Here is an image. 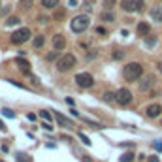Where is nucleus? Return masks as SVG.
Returning a JSON list of instances; mask_svg holds the SVG:
<instances>
[{"instance_id":"31","label":"nucleus","mask_w":162,"mask_h":162,"mask_svg":"<svg viewBox=\"0 0 162 162\" xmlns=\"http://www.w3.org/2000/svg\"><path fill=\"white\" fill-rule=\"evenodd\" d=\"M153 147H154L157 151H162V143H160V142H154V143H153Z\"/></svg>"},{"instance_id":"15","label":"nucleus","mask_w":162,"mask_h":162,"mask_svg":"<svg viewBox=\"0 0 162 162\" xmlns=\"http://www.w3.org/2000/svg\"><path fill=\"white\" fill-rule=\"evenodd\" d=\"M59 2H60V0H41V6L47 8V10H53V8H57V6H59Z\"/></svg>"},{"instance_id":"22","label":"nucleus","mask_w":162,"mask_h":162,"mask_svg":"<svg viewBox=\"0 0 162 162\" xmlns=\"http://www.w3.org/2000/svg\"><path fill=\"white\" fill-rule=\"evenodd\" d=\"M154 44H157V38L154 36H145V45L147 47H153Z\"/></svg>"},{"instance_id":"20","label":"nucleus","mask_w":162,"mask_h":162,"mask_svg":"<svg viewBox=\"0 0 162 162\" xmlns=\"http://www.w3.org/2000/svg\"><path fill=\"white\" fill-rule=\"evenodd\" d=\"M32 44H34V47H41V45L45 44V38H44V36H36Z\"/></svg>"},{"instance_id":"9","label":"nucleus","mask_w":162,"mask_h":162,"mask_svg":"<svg viewBox=\"0 0 162 162\" xmlns=\"http://www.w3.org/2000/svg\"><path fill=\"white\" fill-rule=\"evenodd\" d=\"M149 15L153 21H157V23H162V6H153Z\"/></svg>"},{"instance_id":"37","label":"nucleus","mask_w":162,"mask_h":162,"mask_svg":"<svg viewBox=\"0 0 162 162\" xmlns=\"http://www.w3.org/2000/svg\"><path fill=\"white\" fill-rule=\"evenodd\" d=\"M94 57H96V53H94V51H93V53H87V59H94Z\"/></svg>"},{"instance_id":"30","label":"nucleus","mask_w":162,"mask_h":162,"mask_svg":"<svg viewBox=\"0 0 162 162\" xmlns=\"http://www.w3.org/2000/svg\"><path fill=\"white\" fill-rule=\"evenodd\" d=\"M62 17H64V10H59L55 13V19H62Z\"/></svg>"},{"instance_id":"23","label":"nucleus","mask_w":162,"mask_h":162,"mask_svg":"<svg viewBox=\"0 0 162 162\" xmlns=\"http://www.w3.org/2000/svg\"><path fill=\"white\" fill-rule=\"evenodd\" d=\"M2 115H4V117H8V119H13V117H15V111H11V109H8V108H4V109H2Z\"/></svg>"},{"instance_id":"32","label":"nucleus","mask_w":162,"mask_h":162,"mask_svg":"<svg viewBox=\"0 0 162 162\" xmlns=\"http://www.w3.org/2000/svg\"><path fill=\"white\" fill-rule=\"evenodd\" d=\"M44 128H45L47 132H51V130H53V126H51V123H44Z\"/></svg>"},{"instance_id":"5","label":"nucleus","mask_w":162,"mask_h":162,"mask_svg":"<svg viewBox=\"0 0 162 162\" xmlns=\"http://www.w3.org/2000/svg\"><path fill=\"white\" fill-rule=\"evenodd\" d=\"M29 38H30V29H19L11 34V44L21 45L25 41H29Z\"/></svg>"},{"instance_id":"41","label":"nucleus","mask_w":162,"mask_h":162,"mask_svg":"<svg viewBox=\"0 0 162 162\" xmlns=\"http://www.w3.org/2000/svg\"><path fill=\"white\" fill-rule=\"evenodd\" d=\"M83 162H93L90 158H87V157H83Z\"/></svg>"},{"instance_id":"38","label":"nucleus","mask_w":162,"mask_h":162,"mask_svg":"<svg viewBox=\"0 0 162 162\" xmlns=\"http://www.w3.org/2000/svg\"><path fill=\"white\" fill-rule=\"evenodd\" d=\"M70 113H72V115H74V117H79V113H77V111H75V109H74V108H72V109H70Z\"/></svg>"},{"instance_id":"10","label":"nucleus","mask_w":162,"mask_h":162,"mask_svg":"<svg viewBox=\"0 0 162 162\" xmlns=\"http://www.w3.org/2000/svg\"><path fill=\"white\" fill-rule=\"evenodd\" d=\"M15 64L19 66V70H21V72H23V74H26V75H29L30 74V62L29 60H25V59H15Z\"/></svg>"},{"instance_id":"14","label":"nucleus","mask_w":162,"mask_h":162,"mask_svg":"<svg viewBox=\"0 0 162 162\" xmlns=\"http://www.w3.org/2000/svg\"><path fill=\"white\" fill-rule=\"evenodd\" d=\"M55 119H57V121H59V124H62V126H72L70 119H66L62 113H55Z\"/></svg>"},{"instance_id":"33","label":"nucleus","mask_w":162,"mask_h":162,"mask_svg":"<svg viewBox=\"0 0 162 162\" xmlns=\"http://www.w3.org/2000/svg\"><path fill=\"white\" fill-rule=\"evenodd\" d=\"M26 119H29V121H36V115H34V113H29V115H26Z\"/></svg>"},{"instance_id":"29","label":"nucleus","mask_w":162,"mask_h":162,"mask_svg":"<svg viewBox=\"0 0 162 162\" xmlns=\"http://www.w3.org/2000/svg\"><path fill=\"white\" fill-rule=\"evenodd\" d=\"M96 32L100 36H108V29H104V26H96Z\"/></svg>"},{"instance_id":"8","label":"nucleus","mask_w":162,"mask_h":162,"mask_svg":"<svg viewBox=\"0 0 162 162\" xmlns=\"http://www.w3.org/2000/svg\"><path fill=\"white\" fill-rule=\"evenodd\" d=\"M53 47L57 49V51H62V49L66 47V40H64L62 34H55L53 36Z\"/></svg>"},{"instance_id":"1","label":"nucleus","mask_w":162,"mask_h":162,"mask_svg":"<svg viewBox=\"0 0 162 162\" xmlns=\"http://www.w3.org/2000/svg\"><path fill=\"white\" fill-rule=\"evenodd\" d=\"M142 74H143V66L139 62H128L123 70V75L126 81H138L142 77Z\"/></svg>"},{"instance_id":"4","label":"nucleus","mask_w":162,"mask_h":162,"mask_svg":"<svg viewBox=\"0 0 162 162\" xmlns=\"http://www.w3.org/2000/svg\"><path fill=\"white\" fill-rule=\"evenodd\" d=\"M121 8H123L126 13L142 11V10H143V0H121Z\"/></svg>"},{"instance_id":"7","label":"nucleus","mask_w":162,"mask_h":162,"mask_svg":"<svg viewBox=\"0 0 162 162\" xmlns=\"http://www.w3.org/2000/svg\"><path fill=\"white\" fill-rule=\"evenodd\" d=\"M115 102H119L121 105H128L132 102V93L128 89H119L115 93Z\"/></svg>"},{"instance_id":"13","label":"nucleus","mask_w":162,"mask_h":162,"mask_svg":"<svg viewBox=\"0 0 162 162\" xmlns=\"http://www.w3.org/2000/svg\"><path fill=\"white\" fill-rule=\"evenodd\" d=\"M153 83H154V77H153V75H147L145 79L139 83V89H142V90H147V89L153 87Z\"/></svg>"},{"instance_id":"24","label":"nucleus","mask_w":162,"mask_h":162,"mask_svg":"<svg viewBox=\"0 0 162 162\" xmlns=\"http://www.w3.org/2000/svg\"><path fill=\"white\" fill-rule=\"evenodd\" d=\"M17 162H32V160H30V157H26L25 153H19L17 154Z\"/></svg>"},{"instance_id":"12","label":"nucleus","mask_w":162,"mask_h":162,"mask_svg":"<svg viewBox=\"0 0 162 162\" xmlns=\"http://www.w3.org/2000/svg\"><path fill=\"white\" fill-rule=\"evenodd\" d=\"M138 36H149V32H151V29H149V25H147V23H143V21H142V23H138Z\"/></svg>"},{"instance_id":"2","label":"nucleus","mask_w":162,"mask_h":162,"mask_svg":"<svg viewBox=\"0 0 162 162\" xmlns=\"http://www.w3.org/2000/svg\"><path fill=\"white\" fill-rule=\"evenodd\" d=\"M89 25H90V17L89 15H77L72 19V23H70V29H72V32L75 34H81V32H85L89 29Z\"/></svg>"},{"instance_id":"36","label":"nucleus","mask_w":162,"mask_h":162,"mask_svg":"<svg viewBox=\"0 0 162 162\" xmlns=\"http://www.w3.org/2000/svg\"><path fill=\"white\" fill-rule=\"evenodd\" d=\"M55 57H57V53H49V55H47V59H49V60H53Z\"/></svg>"},{"instance_id":"3","label":"nucleus","mask_w":162,"mask_h":162,"mask_svg":"<svg viewBox=\"0 0 162 162\" xmlns=\"http://www.w3.org/2000/svg\"><path fill=\"white\" fill-rule=\"evenodd\" d=\"M75 62H77V59L74 57V55L66 53V55H62V57L57 60V70L59 72H68V70H72L75 66Z\"/></svg>"},{"instance_id":"39","label":"nucleus","mask_w":162,"mask_h":162,"mask_svg":"<svg viewBox=\"0 0 162 162\" xmlns=\"http://www.w3.org/2000/svg\"><path fill=\"white\" fill-rule=\"evenodd\" d=\"M149 162H158V157H149Z\"/></svg>"},{"instance_id":"42","label":"nucleus","mask_w":162,"mask_h":162,"mask_svg":"<svg viewBox=\"0 0 162 162\" xmlns=\"http://www.w3.org/2000/svg\"><path fill=\"white\" fill-rule=\"evenodd\" d=\"M158 70H160V72H162V64H158Z\"/></svg>"},{"instance_id":"17","label":"nucleus","mask_w":162,"mask_h":162,"mask_svg":"<svg viewBox=\"0 0 162 162\" xmlns=\"http://www.w3.org/2000/svg\"><path fill=\"white\" fill-rule=\"evenodd\" d=\"M119 162H134V153H132V151H128V153L121 154V158H119Z\"/></svg>"},{"instance_id":"43","label":"nucleus","mask_w":162,"mask_h":162,"mask_svg":"<svg viewBox=\"0 0 162 162\" xmlns=\"http://www.w3.org/2000/svg\"><path fill=\"white\" fill-rule=\"evenodd\" d=\"M0 162H4V160H0Z\"/></svg>"},{"instance_id":"40","label":"nucleus","mask_w":162,"mask_h":162,"mask_svg":"<svg viewBox=\"0 0 162 162\" xmlns=\"http://www.w3.org/2000/svg\"><path fill=\"white\" fill-rule=\"evenodd\" d=\"M0 130H2V132L6 130V126H4V123H2V121H0Z\"/></svg>"},{"instance_id":"28","label":"nucleus","mask_w":162,"mask_h":162,"mask_svg":"<svg viewBox=\"0 0 162 162\" xmlns=\"http://www.w3.org/2000/svg\"><path fill=\"white\" fill-rule=\"evenodd\" d=\"M123 57H124V53H123V51H121V49H117V51H115V53H113V59H115V60H121V59H123Z\"/></svg>"},{"instance_id":"35","label":"nucleus","mask_w":162,"mask_h":162,"mask_svg":"<svg viewBox=\"0 0 162 162\" xmlns=\"http://www.w3.org/2000/svg\"><path fill=\"white\" fill-rule=\"evenodd\" d=\"M68 6H72V8H75V6H77V0H70V2H68Z\"/></svg>"},{"instance_id":"19","label":"nucleus","mask_w":162,"mask_h":162,"mask_svg":"<svg viewBox=\"0 0 162 162\" xmlns=\"http://www.w3.org/2000/svg\"><path fill=\"white\" fill-rule=\"evenodd\" d=\"M102 100H104V102H108V104H113V102H115V94L108 90V93H104V94H102Z\"/></svg>"},{"instance_id":"34","label":"nucleus","mask_w":162,"mask_h":162,"mask_svg":"<svg viewBox=\"0 0 162 162\" xmlns=\"http://www.w3.org/2000/svg\"><path fill=\"white\" fill-rule=\"evenodd\" d=\"M38 21H40V23H47V17H45V15H40Z\"/></svg>"},{"instance_id":"25","label":"nucleus","mask_w":162,"mask_h":162,"mask_svg":"<svg viewBox=\"0 0 162 162\" xmlns=\"http://www.w3.org/2000/svg\"><path fill=\"white\" fill-rule=\"evenodd\" d=\"M77 136L81 138V142L85 143V145H90V139H89V138H87V136H85V134H83V132H77Z\"/></svg>"},{"instance_id":"18","label":"nucleus","mask_w":162,"mask_h":162,"mask_svg":"<svg viewBox=\"0 0 162 162\" xmlns=\"http://www.w3.org/2000/svg\"><path fill=\"white\" fill-rule=\"evenodd\" d=\"M19 8L25 10V11H29L32 8V0H19Z\"/></svg>"},{"instance_id":"26","label":"nucleus","mask_w":162,"mask_h":162,"mask_svg":"<svg viewBox=\"0 0 162 162\" xmlns=\"http://www.w3.org/2000/svg\"><path fill=\"white\" fill-rule=\"evenodd\" d=\"M40 117H41V119H45V123L51 121V113H49V111H40Z\"/></svg>"},{"instance_id":"21","label":"nucleus","mask_w":162,"mask_h":162,"mask_svg":"<svg viewBox=\"0 0 162 162\" xmlns=\"http://www.w3.org/2000/svg\"><path fill=\"white\" fill-rule=\"evenodd\" d=\"M13 25H19V17H8L6 19V26H13Z\"/></svg>"},{"instance_id":"6","label":"nucleus","mask_w":162,"mask_h":162,"mask_svg":"<svg viewBox=\"0 0 162 162\" xmlns=\"http://www.w3.org/2000/svg\"><path fill=\"white\" fill-rule=\"evenodd\" d=\"M75 83H77V87H81V89H89V87H93V75L87 74V72H81V74H77L75 75Z\"/></svg>"},{"instance_id":"11","label":"nucleus","mask_w":162,"mask_h":162,"mask_svg":"<svg viewBox=\"0 0 162 162\" xmlns=\"http://www.w3.org/2000/svg\"><path fill=\"white\" fill-rule=\"evenodd\" d=\"M160 111H162V105H158V104H153V105H149V108L145 109V113H147V117L154 119V117H158V115H160Z\"/></svg>"},{"instance_id":"27","label":"nucleus","mask_w":162,"mask_h":162,"mask_svg":"<svg viewBox=\"0 0 162 162\" xmlns=\"http://www.w3.org/2000/svg\"><path fill=\"white\" fill-rule=\"evenodd\" d=\"M115 2L117 0H104V6H105V10H111L115 6Z\"/></svg>"},{"instance_id":"16","label":"nucleus","mask_w":162,"mask_h":162,"mask_svg":"<svg viewBox=\"0 0 162 162\" xmlns=\"http://www.w3.org/2000/svg\"><path fill=\"white\" fill-rule=\"evenodd\" d=\"M100 19L102 21H108V23H111V21H115V15L111 11H102L100 13Z\"/></svg>"}]
</instances>
